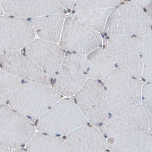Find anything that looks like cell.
<instances>
[{
	"instance_id": "e0dca14e",
	"label": "cell",
	"mask_w": 152,
	"mask_h": 152,
	"mask_svg": "<svg viewBox=\"0 0 152 152\" xmlns=\"http://www.w3.org/2000/svg\"><path fill=\"white\" fill-rule=\"evenodd\" d=\"M151 29L138 37L145 76L151 77L152 63V38Z\"/></svg>"
},
{
	"instance_id": "4fadbf2b",
	"label": "cell",
	"mask_w": 152,
	"mask_h": 152,
	"mask_svg": "<svg viewBox=\"0 0 152 152\" xmlns=\"http://www.w3.org/2000/svg\"><path fill=\"white\" fill-rule=\"evenodd\" d=\"M29 152H68L69 149L65 141L57 135L38 131L27 144Z\"/></svg>"
},
{
	"instance_id": "5bb4252c",
	"label": "cell",
	"mask_w": 152,
	"mask_h": 152,
	"mask_svg": "<svg viewBox=\"0 0 152 152\" xmlns=\"http://www.w3.org/2000/svg\"><path fill=\"white\" fill-rule=\"evenodd\" d=\"M88 75L94 77H102L113 69L115 63L104 48H98L86 57Z\"/></svg>"
},
{
	"instance_id": "2e32d148",
	"label": "cell",
	"mask_w": 152,
	"mask_h": 152,
	"mask_svg": "<svg viewBox=\"0 0 152 152\" xmlns=\"http://www.w3.org/2000/svg\"><path fill=\"white\" fill-rule=\"evenodd\" d=\"M22 83V80L0 68V104L9 102Z\"/></svg>"
},
{
	"instance_id": "ba28073f",
	"label": "cell",
	"mask_w": 152,
	"mask_h": 152,
	"mask_svg": "<svg viewBox=\"0 0 152 152\" xmlns=\"http://www.w3.org/2000/svg\"><path fill=\"white\" fill-rule=\"evenodd\" d=\"M0 68L22 80L52 86L50 78L21 50L0 54Z\"/></svg>"
},
{
	"instance_id": "8fae6325",
	"label": "cell",
	"mask_w": 152,
	"mask_h": 152,
	"mask_svg": "<svg viewBox=\"0 0 152 152\" xmlns=\"http://www.w3.org/2000/svg\"><path fill=\"white\" fill-rule=\"evenodd\" d=\"M5 14L29 19L66 10L55 0H1Z\"/></svg>"
},
{
	"instance_id": "7a4b0ae2",
	"label": "cell",
	"mask_w": 152,
	"mask_h": 152,
	"mask_svg": "<svg viewBox=\"0 0 152 152\" xmlns=\"http://www.w3.org/2000/svg\"><path fill=\"white\" fill-rule=\"evenodd\" d=\"M152 19L143 9L131 2L114 8L107 18L104 31L109 36L139 37L151 29Z\"/></svg>"
},
{
	"instance_id": "ffe728a7",
	"label": "cell",
	"mask_w": 152,
	"mask_h": 152,
	"mask_svg": "<svg viewBox=\"0 0 152 152\" xmlns=\"http://www.w3.org/2000/svg\"><path fill=\"white\" fill-rule=\"evenodd\" d=\"M131 3L142 8L151 6L152 0H130Z\"/></svg>"
},
{
	"instance_id": "30bf717a",
	"label": "cell",
	"mask_w": 152,
	"mask_h": 152,
	"mask_svg": "<svg viewBox=\"0 0 152 152\" xmlns=\"http://www.w3.org/2000/svg\"><path fill=\"white\" fill-rule=\"evenodd\" d=\"M51 79L58 73L66 56L65 50L57 43L35 38L23 48Z\"/></svg>"
},
{
	"instance_id": "7c38bea8",
	"label": "cell",
	"mask_w": 152,
	"mask_h": 152,
	"mask_svg": "<svg viewBox=\"0 0 152 152\" xmlns=\"http://www.w3.org/2000/svg\"><path fill=\"white\" fill-rule=\"evenodd\" d=\"M67 15L53 13L28 19L39 39L59 43Z\"/></svg>"
},
{
	"instance_id": "277c9868",
	"label": "cell",
	"mask_w": 152,
	"mask_h": 152,
	"mask_svg": "<svg viewBox=\"0 0 152 152\" xmlns=\"http://www.w3.org/2000/svg\"><path fill=\"white\" fill-rule=\"evenodd\" d=\"M103 41L100 33L71 15L66 18L59 44L65 51L86 56L102 47Z\"/></svg>"
},
{
	"instance_id": "8992f818",
	"label": "cell",
	"mask_w": 152,
	"mask_h": 152,
	"mask_svg": "<svg viewBox=\"0 0 152 152\" xmlns=\"http://www.w3.org/2000/svg\"><path fill=\"white\" fill-rule=\"evenodd\" d=\"M104 48L120 68L134 76L142 75L143 64L138 39L132 36H110L103 41Z\"/></svg>"
},
{
	"instance_id": "3957f363",
	"label": "cell",
	"mask_w": 152,
	"mask_h": 152,
	"mask_svg": "<svg viewBox=\"0 0 152 152\" xmlns=\"http://www.w3.org/2000/svg\"><path fill=\"white\" fill-rule=\"evenodd\" d=\"M32 121L9 104H0V144L10 150L26 146L36 132Z\"/></svg>"
},
{
	"instance_id": "9a60e30c",
	"label": "cell",
	"mask_w": 152,
	"mask_h": 152,
	"mask_svg": "<svg viewBox=\"0 0 152 152\" xmlns=\"http://www.w3.org/2000/svg\"><path fill=\"white\" fill-rule=\"evenodd\" d=\"M113 9L76 10L71 15L82 23L100 33L104 31L107 18Z\"/></svg>"
},
{
	"instance_id": "52a82bcc",
	"label": "cell",
	"mask_w": 152,
	"mask_h": 152,
	"mask_svg": "<svg viewBox=\"0 0 152 152\" xmlns=\"http://www.w3.org/2000/svg\"><path fill=\"white\" fill-rule=\"evenodd\" d=\"M36 37L28 19L6 14L0 15V54L21 50Z\"/></svg>"
},
{
	"instance_id": "d6986e66",
	"label": "cell",
	"mask_w": 152,
	"mask_h": 152,
	"mask_svg": "<svg viewBox=\"0 0 152 152\" xmlns=\"http://www.w3.org/2000/svg\"><path fill=\"white\" fill-rule=\"evenodd\" d=\"M66 10H73L76 0H55Z\"/></svg>"
},
{
	"instance_id": "ac0fdd59",
	"label": "cell",
	"mask_w": 152,
	"mask_h": 152,
	"mask_svg": "<svg viewBox=\"0 0 152 152\" xmlns=\"http://www.w3.org/2000/svg\"><path fill=\"white\" fill-rule=\"evenodd\" d=\"M123 0H76L74 11L85 9H114Z\"/></svg>"
},
{
	"instance_id": "5b68a950",
	"label": "cell",
	"mask_w": 152,
	"mask_h": 152,
	"mask_svg": "<svg viewBox=\"0 0 152 152\" xmlns=\"http://www.w3.org/2000/svg\"><path fill=\"white\" fill-rule=\"evenodd\" d=\"M80 120V113L75 103L61 99L37 120L35 127L39 132L64 135L77 127Z\"/></svg>"
},
{
	"instance_id": "6da1fadb",
	"label": "cell",
	"mask_w": 152,
	"mask_h": 152,
	"mask_svg": "<svg viewBox=\"0 0 152 152\" xmlns=\"http://www.w3.org/2000/svg\"><path fill=\"white\" fill-rule=\"evenodd\" d=\"M61 99V94L51 86L25 81L21 83L8 103L31 120H37Z\"/></svg>"
},
{
	"instance_id": "9c48e42d",
	"label": "cell",
	"mask_w": 152,
	"mask_h": 152,
	"mask_svg": "<svg viewBox=\"0 0 152 152\" xmlns=\"http://www.w3.org/2000/svg\"><path fill=\"white\" fill-rule=\"evenodd\" d=\"M87 69L86 56L72 53L66 55L52 87L61 95H73L85 77Z\"/></svg>"
},
{
	"instance_id": "7402d4cb",
	"label": "cell",
	"mask_w": 152,
	"mask_h": 152,
	"mask_svg": "<svg viewBox=\"0 0 152 152\" xmlns=\"http://www.w3.org/2000/svg\"><path fill=\"white\" fill-rule=\"evenodd\" d=\"M4 14V10H3L1 1L0 0V15H2Z\"/></svg>"
},
{
	"instance_id": "44dd1931",
	"label": "cell",
	"mask_w": 152,
	"mask_h": 152,
	"mask_svg": "<svg viewBox=\"0 0 152 152\" xmlns=\"http://www.w3.org/2000/svg\"><path fill=\"white\" fill-rule=\"evenodd\" d=\"M11 151L10 149L0 144V152H10Z\"/></svg>"
}]
</instances>
